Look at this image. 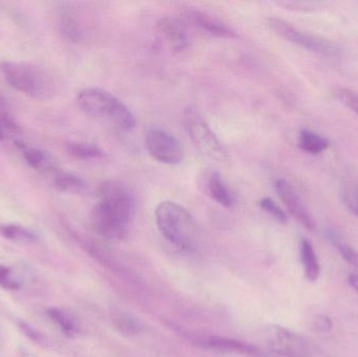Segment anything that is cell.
Listing matches in <instances>:
<instances>
[{"mask_svg": "<svg viewBox=\"0 0 358 357\" xmlns=\"http://www.w3.org/2000/svg\"><path fill=\"white\" fill-rule=\"evenodd\" d=\"M6 83L25 96L44 99L50 92V80L41 67L22 61H6L0 65Z\"/></svg>", "mask_w": 358, "mask_h": 357, "instance_id": "4", "label": "cell"}, {"mask_svg": "<svg viewBox=\"0 0 358 357\" xmlns=\"http://www.w3.org/2000/svg\"><path fill=\"white\" fill-rule=\"evenodd\" d=\"M277 4L286 10H298V12H310L315 8V3L313 2L280 1L277 2Z\"/></svg>", "mask_w": 358, "mask_h": 357, "instance_id": "30", "label": "cell"}, {"mask_svg": "<svg viewBox=\"0 0 358 357\" xmlns=\"http://www.w3.org/2000/svg\"><path fill=\"white\" fill-rule=\"evenodd\" d=\"M329 238L334 242V245H336L342 257L350 265L355 266L358 270V252L355 251L350 245H347L346 242H344L336 233H329Z\"/></svg>", "mask_w": 358, "mask_h": 357, "instance_id": "23", "label": "cell"}, {"mask_svg": "<svg viewBox=\"0 0 358 357\" xmlns=\"http://www.w3.org/2000/svg\"><path fill=\"white\" fill-rule=\"evenodd\" d=\"M275 187L278 195H279L281 201H283L290 215H292L299 224H302L306 230L315 231V220H313V216L309 213L308 209H307L306 205L303 203L301 197L299 196L296 191L294 190V187H292L287 180H284V178L277 180Z\"/></svg>", "mask_w": 358, "mask_h": 357, "instance_id": "9", "label": "cell"}, {"mask_svg": "<svg viewBox=\"0 0 358 357\" xmlns=\"http://www.w3.org/2000/svg\"><path fill=\"white\" fill-rule=\"evenodd\" d=\"M155 222L161 234L178 249L195 247L197 228L193 216L173 201H163L155 209Z\"/></svg>", "mask_w": 358, "mask_h": 357, "instance_id": "3", "label": "cell"}, {"mask_svg": "<svg viewBox=\"0 0 358 357\" xmlns=\"http://www.w3.org/2000/svg\"><path fill=\"white\" fill-rule=\"evenodd\" d=\"M80 109L88 117L101 119L122 131L136 127V117L117 96L98 87H86L77 96Z\"/></svg>", "mask_w": 358, "mask_h": 357, "instance_id": "2", "label": "cell"}, {"mask_svg": "<svg viewBox=\"0 0 358 357\" xmlns=\"http://www.w3.org/2000/svg\"><path fill=\"white\" fill-rule=\"evenodd\" d=\"M259 205L261 209L264 210L266 213L269 215L273 216L277 221L281 222V224H286L288 220L287 215L285 212L269 197H264L259 201Z\"/></svg>", "mask_w": 358, "mask_h": 357, "instance_id": "25", "label": "cell"}, {"mask_svg": "<svg viewBox=\"0 0 358 357\" xmlns=\"http://www.w3.org/2000/svg\"><path fill=\"white\" fill-rule=\"evenodd\" d=\"M18 327L19 329H20L21 333H22L25 337H29L31 341L40 344V345H44V344H45V337H43V335L40 333L39 331L36 330L34 327L27 324L24 321H19Z\"/></svg>", "mask_w": 358, "mask_h": 357, "instance_id": "29", "label": "cell"}, {"mask_svg": "<svg viewBox=\"0 0 358 357\" xmlns=\"http://www.w3.org/2000/svg\"><path fill=\"white\" fill-rule=\"evenodd\" d=\"M113 324L117 333L124 337H136L143 331V325L138 319L127 314L113 316Z\"/></svg>", "mask_w": 358, "mask_h": 357, "instance_id": "22", "label": "cell"}, {"mask_svg": "<svg viewBox=\"0 0 358 357\" xmlns=\"http://www.w3.org/2000/svg\"><path fill=\"white\" fill-rule=\"evenodd\" d=\"M183 124L187 136L200 152L217 161H223L227 159L224 147L197 109L193 107L185 109L183 112Z\"/></svg>", "mask_w": 358, "mask_h": 357, "instance_id": "5", "label": "cell"}, {"mask_svg": "<svg viewBox=\"0 0 358 357\" xmlns=\"http://www.w3.org/2000/svg\"><path fill=\"white\" fill-rule=\"evenodd\" d=\"M267 347L275 356L309 357L308 344L303 337L284 327L273 325L265 331Z\"/></svg>", "mask_w": 358, "mask_h": 357, "instance_id": "8", "label": "cell"}, {"mask_svg": "<svg viewBox=\"0 0 358 357\" xmlns=\"http://www.w3.org/2000/svg\"><path fill=\"white\" fill-rule=\"evenodd\" d=\"M66 152L71 156L80 161H90V159H104L105 152L96 145L85 142H69L65 145Z\"/></svg>", "mask_w": 358, "mask_h": 357, "instance_id": "20", "label": "cell"}, {"mask_svg": "<svg viewBox=\"0 0 358 357\" xmlns=\"http://www.w3.org/2000/svg\"><path fill=\"white\" fill-rule=\"evenodd\" d=\"M208 194L219 205L224 207H231L235 205L233 193L223 180L219 172L215 171L210 174L208 180Z\"/></svg>", "mask_w": 358, "mask_h": 357, "instance_id": "14", "label": "cell"}, {"mask_svg": "<svg viewBox=\"0 0 358 357\" xmlns=\"http://www.w3.org/2000/svg\"><path fill=\"white\" fill-rule=\"evenodd\" d=\"M183 17L194 27L210 35L218 36V37H236V33L231 27L219 19L210 16L208 13L196 10V8H185L183 10Z\"/></svg>", "mask_w": 358, "mask_h": 357, "instance_id": "12", "label": "cell"}, {"mask_svg": "<svg viewBox=\"0 0 358 357\" xmlns=\"http://www.w3.org/2000/svg\"><path fill=\"white\" fill-rule=\"evenodd\" d=\"M0 287L6 291H17L21 287L20 280L8 266L0 265Z\"/></svg>", "mask_w": 358, "mask_h": 357, "instance_id": "24", "label": "cell"}, {"mask_svg": "<svg viewBox=\"0 0 358 357\" xmlns=\"http://www.w3.org/2000/svg\"><path fill=\"white\" fill-rule=\"evenodd\" d=\"M0 236L6 240L13 242L21 243V245H33L38 242L37 234L29 228L19 224H0Z\"/></svg>", "mask_w": 358, "mask_h": 357, "instance_id": "18", "label": "cell"}, {"mask_svg": "<svg viewBox=\"0 0 358 357\" xmlns=\"http://www.w3.org/2000/svg\"><path fill=\"white\" fill-rule=\"evenodd\" d=\"M300 252L305 277L310 282H315L319 280L320 275H321V265H320L313 243L307 239H303L301 242Z\"/></svg>", "mask_w": 358, "mask_h": 357, "instance_id": "15", "label": "cell"}, {"mask_svg": "<svg viewBox=\"0 0 358 357\" xmlns=\"http://www.w3.org/2000/svg\"><path fill=\"white\" fill-rule=\"evenodd\" d=\"M348 283L358 293V274H351L350 276L348 277Z\"/></svg>", "mask_w": 358, "mask_h": 357, "instance_id": "32", "label": "cell"}, {"mask_svg": "<svg viewBox=\"0 0 358 357\" xmlns=\"http://www.w3.org/2000/svg\"><path fill=\"white\" fill-rule=\"evenodd\" d=\"M54 186L59 192L69 194H83L87 191V184L80 176L69 172H58L54 178Z\"/></svg>", "mask_w": 358, "mask_h": 357, "instance_id": "19", "label": "cell"}, {"mask_svg": "<svg viewBox=\"0 0 358 357\" xmlns=\"http://www.w3.org/2000/svg\"><path fill=\"white\" fill-rule=\"evenodd\" d=\"M196 345L206 349L215 350L219 352H233V354H245V356L258 357L261 351L258 348L252 347L248 344L236 341L227 337H217V335H201L195 337Z\"/></svg>", "mask_w": 358, "mask_h": 357, "instance_id": "11", "label": "cell"}, {"mask_svg": "<svg viewBox=\"0 0 358 357\" xmlns=\"http://www.w3.org/2000/svg\"><path fill=\"white\" fill-rule=\"evenodd\" d=\"M8 132L18 133L19 126L8 112L1 109L0 110V140H6Z\"/></svg>", "mask_w": 358, "mask_h": 357, "instance_id": "27", "label": "cell"}, {"mask_svg": "<svg viewBox=\"0 0 358 357\" xmlns=\"http://www.w3.org/2000/svg\"><path fill=\"white\" fill-rule=\"evenodd\" d=\"M267 23L268 27L282 39L296 44L309 52L328 57L336 56L338 52V48L329 40L301 31L283 19L271 17L267 19Z\"/></svg>", "mask_w": 358, "mask_h": 357, "instance_id": "6", "label": "cell"}, {"mask_svg": "<svg viewBox=\"0 0 358 357\" xmlns=\"http://www.w3.org/2000/svg\"><path fill=\"white\" fill-rule=\"evenodd\" d=\"M145 145L153 159L166 165H178L183 159V148L176 136L162 129H150Z\"/></svg>", "mask_w": 358, "mask_h": 357, "instance_id": "7", "label": "cell"}, {"mask_svg": "<svg viewBox=\"0 0 358 357\" xmlns=\"http://www.w3.org/2000/svg\"><path fill=\"white\" fill-rule=\"evenodd\" d=\"M98 196L90 215L92 228L107 240H122L134 217V196L126 184L113 180L100 184Z\"/></svg>", "mask_w": 358, "mask_h": 357, "instance_id": "1", "label": "cell"}, {"mask_svg": "<svg viewBox=\"0 0 358 357\" xmlns=\"http://www.w3.org/2000/svg\"><path fill=\"white\" fill-rule=\"evenodd\" d=\"M342 199L347 209L358 216V188H347L343 191Z\"/></svg>", "mask_w": 358, "mask_h": 357, "instance_id": "28", "label": "cell"}, {"mask_svg": "<svg viewBox=\"0 0 358 357\" xmlns=\"http://www.w3.org/2000/svg\"><path fill=\"white\" fill-rule=\"evenodd\" d=\"M6 106V100H4L2 94H0V109H3V107Z\"/></svg>", "mask_w": 358, "mask_h": 357, "instance_id": "33", "label": "cell"}, {"mask_svg": "<svg viewBox=\"0 0 358 357\" xmlns=\"http://www.w3.org/2000/svg\"><path fill=\"white\" fill-rule=\"evenodd\" d=\"M299 148L309 154H321L330 146V142L321 134L311 130H302L299 136Z\"/></svg>", "mask_w": 358, "mask_h": 357, "instance_id": "17", "label": "cell"}, {"mask_svg": "<svg viewBox=\"0 0 358 357\" xmlns=\"http://www.w3.org/2000/svg\"><path fill=\"white\" fill-rule=\"evenodd\" d=\"M58 19V27L61 34L69 41H79L82 31L76 13L71 8H62L59 13Z\"/></svg>", "mask_w": 358, "mask_h": 357, "instance_id": "16", "label": "cell"}, {"mask_svg": "<svg viewBox=\"0 0 358 357\" xmlns=\"http://www.w3.org/2000/svg\"><path fill=\"white\" fill-rule=\"evenodd\" d=\"M336 98L342 104L358 115V94L357 92L348 88H340L336 90Z\"/></svg>", "mask_w": 358, "mask_h": 357, "instance_id": "26", "label": "cell"}, {"mask_svg": "<svg viewBox=\"0 0 358 357\" xmlns=\"http://www.w3.org/2000/svg\"><path fill=\"white\" fill-rule=\"evenodd\" d=\"M46 316L62 331L63 335L69 337H73L77 335V324L71 314H67L65 310L57 307L48 308L46 310Z\"/></svg>", "mask_w": 358, "mask_h": 357, "instance_id": "21", "label": "cell"}, {"mask_svg": "<svg viewBox=\"0 0 358 357\" xmlns=\"http://www.w3.org/2000/svg\"><path fill=\"white\" fill-rule=\"evenodd\" d=\"M16 145L21 149L23 159L29 167L40 172H50L55 169L54 159L45 151L38 148H27L18 140H16Z\"/></svg>", "mask_w": 358, "mask_h": 357, "instance_id": "13", "label": "cell"}, {"mask_svg": "<svg viewBox=\"0 0 358 357\" xmlns=\"http://www.w3.org/2000/svg\"><path fill=\"white\" fill-rule=\"evenodd\" d=\"M315 325H317V328L322 331H329L331 330L332 328L331 321H330L329 318H327V316H319Z\"/></svg>", "mask_w": 358, "mask_h": 357, "instance_id": "31", "label": "cell"}, {"mask_svg": "<svg viewBox=\"0 0 358 357\" xmlns=\"http://www.w3.org/2000/svg\"><path fill=\"white\" fill-rule=\"evenodd\" d=\"M157 29L172 52H182L189 45L185 22L178 17H163L157 22Z\"/></svg>", "mask_w": 358, "mask_h": 357, "instance_id": "10", "label": "cell"}]
</instances>
